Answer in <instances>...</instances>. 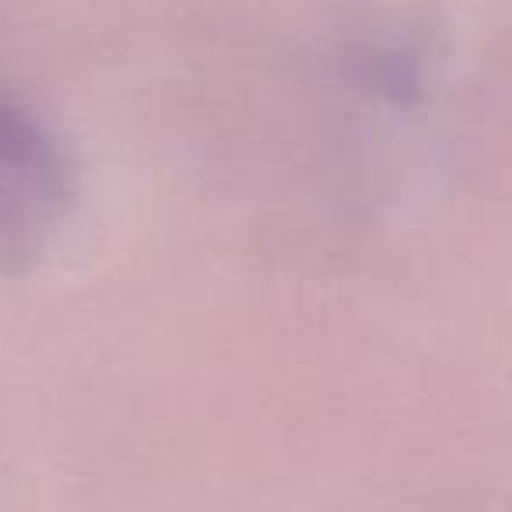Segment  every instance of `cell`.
Here are the masks:
<instances>
[{
    "mask_svg": "<svg viewBox=\"0 0 512 512\" xmlns=\"http://www.w3.org/2000/svg\"><path fill=\"white\" fill-rule=\"evenodd\" d=\"M74 211V169L57 137L0 92V271L29 274Z\"/></svg>",
    "mask_w": 512,
    "mask_h": 512,
    "instance_id": "1",
    "label": "cell"
}]
</instances>
